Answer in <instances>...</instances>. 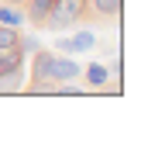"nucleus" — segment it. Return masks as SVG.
Instances as JSON below:
<instances>
[{
    "mask_svg": "<svg viewBox=\"0 0 148 152\" xmlns=\"http://www.w3.org/2000/svg\"><path fill=\"white\" fill-rule=\"evenodd\" d=\"M21 21H24V10L10 7V4H0V24H10V28H17Z\"/></svg>",
    "mask_w": 148,
    "mask_h": 152,
    "instance_id": "obj_6",
    "label": "nucleus"
},
{
    "mask_svg": "<svg viewBox=\"0 0 148 152\" xmlns=\"http://www.w3.org/2000/svg\"><path fill=\"white\" fill-rule=\"evenodd\" d=\"M0 4H10V7H24V0H0Z\"/></svg>",
    "mask_w": 148,
    "mask_h": 152,
    "instance_id": "obj_9",
    "label": "nucleus"
},
{
    "mask_svg": "<svg viewBox=\"0 0 148 152\" xmlns=\"http://www.w3.org/2000/svg\"><path fill=\"white\" fill-rule=\"evenodd\" d=\"M86 80H90L93 86H100V83H107V66H100V62H93V66L86 69Z\"/></svg>",
    "mask_w": 148,
    "mask_h": 152,
    "instance_id": "obj_8",
    "label": "nucleus"
},
{
    "mask_svg": "<svg viewBox=\"0 0 148 152\" xmlns=\"http://www.w3.org/2000/svg\"><path fill=\"white\" fill-rule=\"evenodd\" d=\"M52 4L55 0H24V14H28V21L31 24H38V28H45V21H48V14H52Z\"/></svg>",
    "mask_w": 148,
    "mask_h": 152,
    "instance_id": "obj_3",
    "label": "nucleus"
},
{
    "mask_svg": "<svg viewBox=\"0 0 148 152\" xmlns=\"http://www.w3.org/2000/svg\"><path fill=\"white\" fill-rule=\"evenodd\" d=\"M124 0H86V10H93L96 18H117Z\"/></svg>",
    "mask_w": 148,
    "mask_h": 152,
    "instance_id": "obj_4",
    "label": "nucleus"
},
{
    "mask_svg": "<svg viewBox=\"0 0 148 152\" xmlns=\"http://www.w3.org/2000/svg\"><path fill=\"white\" fill-rule=\"evenodd\" d=\"M86 14H90V10H86V0H55V4H52V14H48V21H45V28L65 31V28H73V24H79Z\"/></svg>",
    "mask_w": 148,
    "mask_h": 152,
    "instance_id": "obj_1",
    "label": "nucleus"
},
{
    "mask_svg": "<svg viewBox=\"0 0 148 152\" xmlns=\"http://www.w3.org/2000/svg\"><path fill=\"white\" fill-rule=\"evenodd\" d=\"M52 69H55V56L48 48H38L35 62H31V83H55L52 80Z\"/></svg>",
    "mask_w": 148,
    "mask_h": 152,
    "instance_id": "obj_2",
    "label": "nucleus"
},
{
    "mask_svg": "<svg viewBox=\"0 0 148 152\" xmlns=\"http://www.w3.org/2000/svg\"><path fill=\"white\" fill-rule=\"evenodd\" d=\"M52 80H55V83H65V80H79V66H76V62H69V59H59V56H55Z\"/></svg>",
    "mask_w": 148,
    "mask_h": 152,
    "instance_id": "obj_5",
    "label": "nucleus"
},
{
    "mask_svg": "<svg viewBox=\"0 0 148 152\" xmlns=\"http://www.w3.org/2000/svg\"><path fill=\"white\" fill-rule=\"evenodd\" d=\"M21 35L17 28H10V24H0V52H7V48H17Z\"/></svg>",
    "mask_w": 148,
    "mask_h": 152,
    "instance_id": "obj_7",
    "label": "nucleus"
}]
</instances>
